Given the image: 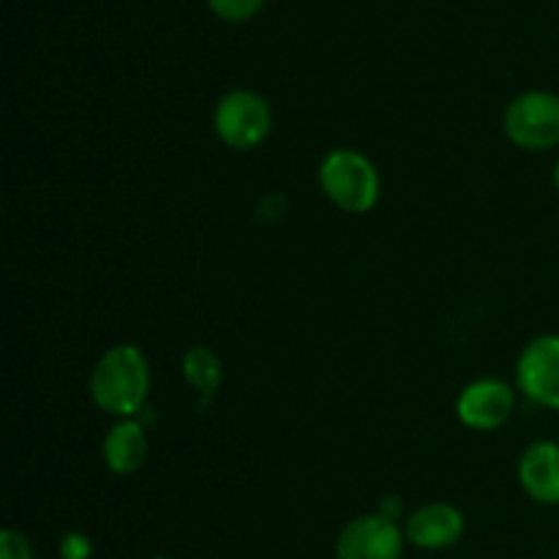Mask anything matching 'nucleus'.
I'll return each instance as SVG.
<instances>
[{
	"label": "nucleus",
	"mask_w": 559,
	"mask_h": 559,
	"mask_svg": "<svg viewBox=\"0 0 559 559\" xmlns=\"http://www.w3.org/2000/svg\"><path fill=\"white\" fill-rule=\"evenodd\" d=\"M183 377L197 393L211 396L222 385V360L207 347H191L183 358Z\"/></svg>",
	"instance_id": "obj_11"
},
{
	"label": "nucleus",
	"mask_w": 559,
	"mask_h": 559,
	"mask_svg": "<svg viewBox=\"0 0 559 559\" xmlns=\"http://www.w3.org/2000/svg\"><path fill=\"white\" fill-rule=\"evenodd\" d=\"M464 535V513L451 502L420 506L404 524V538L426 551H440L459 544Z\"/></svg>",
	"instance_id": "obj_8"
},
{
	"label": "nucleus",
	"mask_w": 559,
	"mask_h": 559,
	"mask_svg": "<svg viewBox=\"0 0 559 559\" xmlns=\"http://www.w3.org/2000/svg\"><path fill=\"white\" fill-rule=\"evenodd\" d=\"M519 484L538 506H559V445L533 442L519 459Z\"/></svg>",
	"instance_id": "obj_9"
},
{
	"label": "nucleus",
	"mask_w": 559,
	"mask_h": 559,
	"mask_svg": "<svg viewBox=\"0 0 559 559\" xmlns=\"http://www.w3.org/2000/svg\"><path fill=\"white\" fill-rule=\"evenodd\" d=\"M516 407V393L502 380H475L462 391L456 415L464 426L475 431L500 429Z\"/></svg>",
	"instance_id": "obj_7"
},
{
	"label": "nucleus",
	"mask_w": 559,
	"mask_h": 559,
	"mask_svg": "<svg viewBox=\"0 0 559 559\" xmlns=\"http://www.w3.org/2000/svg\"><path fill=\"white\" fill-rule=\"evenodd\" d=\"M151 559H169V557H151Z\"/></svg>",
	"instance_id": "obj_16"
},
{
	"label": "nucleus",
	"mask_w": 559,
	"mask_h": 559,
	"mask_svg": "<svg viewBox=\"0 0 559 559\" xmlns=\"http://www.w3.org/2000/svg\"><path fill=\"white\" fill-rule=\"evenodd\" d=\"M506 134L524 151H551L559 145V96L549 91H527L506 109Z\"/></svg>",
	"instance_id": "obj_3"
},
{
	"label": "nucleus",
	"mask_w": 559,
	"mask_h": 559,
	"mask_svg": "<svg viewBox=\"0 0 559 559\" xmlns=\"http://www.w3.org/2000/svg\"><path fill=\"white\" fill-rule=\"evenodd\" d=\"M404 533L396 522L377 516H360L342 530L336 540V559H402Z\"/></svg>",
	"instance_id": "obj_6"
},
{
	"label": "nucleus",
	"mask_w": 559,
	"mask_h": 559,
	"mask_svg": "<svg viewBox=\"0 0 559 559\" xmlns=\"http://www.w3.org/2000/svg\"><path fill=\"white\" fill-rule=\"evenodd\" d=\"M93 557V544L87 535L82 533H69L60 540V559H91Z\"/></svg>",
	"instance_id": "obj_14"
},
{
	"label": "nucleus",
	"mask_w": 559,
	"mask_h": 559,
	"mask_svg": "<svg viewBox=\"0 0 559 559\" xmlns=\"http://www.w3.org/2000/svg\"><path fill=\"white\" fill-rule=\"evenodd\" d=\"M213 129L233 151H251L262 145L273 129V115L265 98L254 91H233L216 104Z\"/></svg>",
	"instance_id": "obj_4"
},
{
	"label": "nucleus",
	"mask_w": 559,
	"mask_h": 559,
	"mask_svg": "<svg viewBox=\"0 0 559 559\" xmlns=\"http://www.w3.org/2000/svg\"><path fill=\"white\" fill-rule=\"evenodd\" d=\"M551 178H555V189L559 191V162L555 164V175H551Z\"/></svg>",
	"instance_id": "obj_15"
},
{
	"label": "nucleus",
	"mask_w": 559,
	"mask_h": 559,
	"mask_svg": "<svg viewBox=\"0 0 559 559\" xmlns=\"http://www.w3.org/2000/svg\"><path fill=\"white\" fill-rule=\"evenodd\" d=\"M213 14L218 20H227V22H243L251 20L254 14H260L265 0H207Z\"/></svg>",
	"instance_id": "obj_12"
},
{
	"label": "nucleus",
	"mask_w": 559,
	"mask_h": 559,
	"mask_svg": "<svg viewBox=\"0 0 559 559\" xmlns=\"http://www.w3.org/2000/svg\"><path fill=\"white\" fill-rule=\"evenodd\" d=\"M151 391V366L134 344L109 347L91 374V396L98 409L115 418H134Z\"/></svg>",
	"instance_id": "obj_1"
},
{
	"label": "nucleus",
	"mask_w": 559,
	"mask_h": 559,
	"mask_svg": "<svg viewBox=\"0 0 559 559\" xmlns=\"http://www.w3.org/2000/svg\"><path fill=\"white\" fill-rule=\"evenodd\" d=\"M519 391L533 404L559 409V336H538L524 347L516 366Z\"/></svg>",
	"instance_id": "obj_5"
},
{
	"label": "nucleus",
	"mask_w": 559,
	"mask_h": 559,
	"mask_svg": "<svg viewBox=\"0 0 559 559\" xmlns=\"http://www.w3.org/2000/svg\"><path fill=\"white\" fill-rule=\"evenodd\" d=\"M0 559H36L33 557L31 544L16 530H3L0 533Z\"/></svg>",
	"instance_id": "obj_13"
},
{
	"label": "nucleus",
	"mask_w": 559,
	"mask_h": 559,
	"mask_svg": "<svg viewBox=\"0 0 559 559\" xmlns=\"http://www.w3.org/2000/svg\"><path fill=\"white\" fill-rule=\"evenodd\" d=\"M320 186L328 200L347 213H369L380 200V173L358 151L338 147L320 164Z\"/></svg>",
	"instance_id": "obj_2"
},
{
	"label": "nucleus",
	"mask_w": 559,
	"mask_h": 559,
	"mask_svg": "<svg viewBox=\"0 0 559 559\" xmlns=\"http://www.w3.org/2000/svg\"><path fill=\"white\" fill-rule=\"evenodd\" d=\"M147 451H151V440H147L145 429L131 418L115 424L102 445L104 464L115 475H134L147 462Z\"/></svg>",
	"instance_id": "obj_10"
}]
</instances>
